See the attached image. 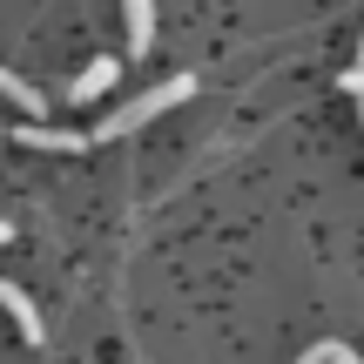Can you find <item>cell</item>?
Returning a JSON list of instances; mask_svg holds the SVG:
<instances>
[{
	"label": "cell",
	"mask_w": 364,
	"mask_h": 364,
	"mask_svg": "<svg viewBox=\"0 0 364 364\" xmlns=\"http://www.w3.org/2000/svg\"><path fill=\"white\" fill-rule=\"evenodd\" d=\"M338 364H358V358H351V351H344V358H338Z\"/></svg>",
	"instance_id": "obj_12"
},
{
	"label": "cell",
	"mask_w": 364,
	"mask_h": 364,
	"mask_svg": "<svg viewBox=\"0 0 364 364\" xmlns=\"http://www.w3.org/2000/svg\"><path fill=\"white\" fill-rule=\"evenodd\" d=\"M358 129H364V102H358Z\"/></svg>",
	"instance_id": "obj_10"
},
{
	"label": "cell",
	"mask_w": 364,
	"mask_h": 364,
	"mask_svg": "<svg viewBox=\"0 0 364 364\" xmlns=\"http://www.w3.org/2000/svg\"><path fill=\"white\" fill-rule=\"evenodd\" d=\"M14 142L48 149V156H81V149H88L95 135H81V129H48V122H21V129H14Z\"/></svg>",
	"instance_id": "obj_2"
},
{
	"label": "cell",
	"mask_w": 364,
	"mask_h": 364,
	"mask_svg": "<svg viewBox=\"0 0 364 364\" xmlns=\"http://www.w3.org/2000/svg\"><path fill=\"white\" fill-rule=\"evenodd\" d=\"M0 243H14V223H0Z\"/></svg>",
	"instance_id": "obj_9"
},
{
	"label": "cell",
	"mask_w": 364,
	"mask_h": 364,
	"mask_svg": "<svg viewBox=\"0 0 364 364\" xmlns=\"http://www.w3.org/2000/svg\"><path fill=\"white\" fill-rule=\"evenodd\" d=\"M344 88H351L358 102H364V68H344Z\"/></svg>",
	"instance_id": "obj_8"
},
{
	"label": "cell",
	"mask_w": 364,
	"mask_h": 364,
	"mask_svg": "<svg viewBox=\"0 0 364 364\" xmlns=\"http://www.w3.org/2000/svg\"><path fill=\"white\" fill-rule=\"evenodd\" d=\"M122 14H129V48H135V61H142V54L156 48V0H122Z\"/></svg>",
	"instance_id": "obj_5"
},
{
	"label": "cell",
	"mask_w": 364,
	"mask_h": 364,
	"mask_svg": "<svg viewBox=\"0 0 364 364\" xmlns=\"http://www.w3.org/2000/svg\"><path fill=\"white\" fill-rule=\"evenodd\" d=\"M358 68H364V41H358Z\"/></svg>",
	"instance_id": "obj_11"
},
{
	"label": "cell",
	"mask_w": 364,
	"mask_h": 364,
	"mask_svg": "<svg viewBox=\"0 0 364 364\" xmlns=\"http://www.w3.org/2000/svg\"><path fill=\"white\" fill-rule=\"evenodd\" d=\"M189 95H196V75H169V81H156V88H142L135 102H122L115 115L95 129V142H115V135H129V129H149L156 115H169V108H176V102H189Z\"/></svg>",
	"instance_id": "obj_1"
},
{
	"label": "cell",
	"mask_w": 364,
	"mask_h": 364,
	"mask_svg": "<svg viewBox=\"0 0 364 364\" xmlns=\"http://www.w3.org/2000/svg\"><path fill=\"white\" fill-rule=\"evenodd\" d=\"M0 304H7V317L21 324V338H27V344H41V338H48V324H41V311L27 304V290H21V284H7V277H0Z\"/></svg>",
	"instance_id": "obj_4"
},
{
	"label": "cell",
	"mask_w": 364,
	"mask_h": 364,
	"mask_svg": "<svg viewBox=\"0 0 364 364\" xmlns=\"http://www.w3.org/2000/svg\"><path fill=\"white\" fill-rule=\"evenodd\" d=\"M338 358H344V344H311L297 364H338Z\"/></svg>",
	"instance_id": "obj_7"
},
{
	"label": "cell",
	"mask_w": 364,
	"mask_h": 364,
	"mask_svg": "<svg viewBox=\"0 0 364 364\" xmlns=\"http://www.w3.org/2000/svg\"><path fill=\"white\" fill-rule=\"evenodd\" d=\"M0 142H7V135H0Z\"/></svg>",
	"instance_id": "obj_13"
},
{
	"label": "cell",
	"mask_w": 364,
	"mask_h": 364,
	"mask_svg": "<svg viewBox=\"0 0 364 364\" xmlns=\"http://www.w3.org/2000/svg\"><path fill=\"white\" fill-rule=\"evenodd\" d=\"M0 95H7V102L21 108L27 122H41V115H48V95H41V88H27V81L14 75V68H0Z\"/></svg>",
	"instance_id": "obj_6"
},
{
	"label": "cell",
	"mask_w": 364,
	"mask_h": 364,
	"mask_svg": "<svg viewBox=\"0 0 364 364\" xmlns=\"http://www.w3.org/2000/svg\"><path fill=\"white\" fill-rule=\"evenodd\" d=\"M115 81H122V61H115V54H95V61L81 68V81L68 88V108H81V102H102V95L115 88Z\"/></svg>",
	"instance_id": "obj_3"
}]
</instances>
